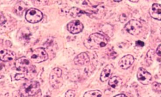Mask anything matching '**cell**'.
<instances>
[{"label":"cell","mask_w":161,"mask_h":97,"mask_svg":"<svg viewBox=\"0 0 161 97\" xmlns=\"http://www.w3.org/2000/svg\"><path fill=\"white\" fill-rule=\"evenodd\" d=\"M108 42L107 38L99 33H94L90 35L84 42V46L90 50L99 49L105 47Z\"/></svg>","instance_id":"6da1fadb"},{"label":"cell","mask_w":161,"mask_h":97,"mask_svg":"<svg viewBox=\"0 0 161 97\" xmlns=\"http://www.w3.org/2000/svg\"><path fill=\"white\" fill-rule=\"evenodd\" d=\"M40 90V84L36 81H28L21 86L19 90L21 97H31L34 96Z\"/></svg>","instance_id":"7a4b0ae2"},{"label":"cell","mask_w":161,"mask_h":97,"mask_svg":"<svg viewBox=\"0 0 161 97\" xmlns=\"http://www.w3.org/2000/svg\"><path fill=\"white\" fill-rule=\"evenodd\" d=\"M49 83L53 88L57 89L63 84L62 70L58 67H55L52 71L49 76Z\"/></svg>","instance_id":"3957f363"},{"label":"cell","mask_w":161,"mask_h":97,"mask_svg":"<svg viewBox=\"0 0 161 97\" xmlns=\"http://www.w3.org/2000/svg\"><path fill=\"white\" fill-rule=\"evenodd\" d=\"M30 58L34 63H40L47 60L48 55L44 48H36L31 53Z\"/></svg>","instance_id":"277c9868"},{"label":"cell","mask_w":161,"mask_h":97,"mask_svg":"<svg viewBox=\"0 0 161 97\" xmlns=\"http://www.w3.org/2000/svg\"><path fill=\"white\" fill-rule=\"evenodd\" d=\"M43 18L42 12L38 9L31 8L28 9L25 15V19L31 23H37L42 20Z\"/></svg>","instance_id":"5b68a950"},{"label":"cell","mask_w":161,"mask_h":97,"mask_svg":"<svg viewBox=\"0 0 161 97\" xmlns=\"http://www.w3.org/2000/svg\"><path fill=\"white\" fill-rule=\"evenodd\" d=\"M142 25L141 23L137 20H130L125 24L124 29L129 34L133 35H136L142 31Z\"/></svg>","instance_id":"8992f818"},{"label":"cell","mask_w":161,"mask_h":97,"mask_svg":"<svg viewBox=\"0 0 161 97\" xmlns=\"http://www.w3.org/2000/svg\"><path fill=\"white\" fill-rule=\"evenodd\" d=\"M15 66L17 69L20 71L29 72L32 69L30 60L25 57H20L16 60Z\"/></svg>","instance_id":"52a82bcc"},{"label":"cell","mask_w":161,"mask_h":97,"mask_svg":"<svg viewBox=\"0 0 161 97\" xmlns=\"http://www.w3.org/2000/svg\"><path fill=\"white\" fill-rule=\"evenodd\" d=\"M137 78L139 82L144 85L148 84L152 80L151 74L143 67H140L138 69Z\"/></svg>","instance_id":"ba28073f"},{"label":"cell","mask_w":161,"mask_h":97,"mask_svg":"<svg viewBox=\"0 0 161 97\" xmlns=\"http://www.w3.org/2000/svg\"><path fill=\"white\" fill-rule=\"evenodd\" d=\"M31 34L30 29L28 27H21L17 33V38L18 40L21 43L26 44L28 43L31 39Z\"/></svg>","instance_id":"9c48e42d"},{"label":"cell","mask_w":161,"mask_h":97,"mask_svg":"<svg viewBox=\"0 0 161 97\" xmlns=\"http://www.w3.org/2000/svg\"><path fill=\"white\" fill-rule=\"evenodd\" d=\"M83 28V24L79 20L71 21L67 24V29L69 32L74 35L80 33Z\"/></svg>","instance_id":"30bf717a"},{"label":"cell","mask_w":161,"mask_h":97,"mask_svg":"<svg viewBox=\"0 0 161 97\" xmlns=\"http://www.w3.org/2000/svg\"><path fill=\"white\" fill-rule=\"evenodd\" d=\"M134 58L131 55H127L120 58L119 62V65L123 69L129 68L133 64Z\"/></svg>","instance_id":"8fae6325"},{"label":"cell","mask_w":161,"mask_h":97,"mask_svg":"<svg viewBox=\"0 0 161 97\" xmlns=\"http://www.w3.org/2000/svg\"><path fill=\"white\" fill-rule=\"evenodd\" d=\"M1 59L4 62H10L16 59V55L15 53L10 50H1L0 52Z\"/></svg>","instance_id":"7c38bea8"},{"label":"cell","mask_w":161,"mask_h":97,"mask_svg":"<svg viewBox=\"0 0 161 97\" xmlns=\"http://www.w3.org/2000/svg\"><path fill=\"white\" fill-rule=\"evenodd\" d=\"M149 12L152 18L158 20H161V4H153Z\"/></svg>","instance_id":"4fadbf2b"},{"label":"cell","mask_w":161,"mask_h":97,"mask_svg":"<svg viewBox=\"0 0 161 97\" xmlns=\"http://www.w3.org/2000/svg\"><path fill=\"white\" fill-rule=\"evenodd\" d=\"M114 70V67L112 64H109L105 66L100 75V80L102 82H106L110 78Z\"/></svg>","instance_id":"5bb4252c"},{"label":"cell","mask_w":161,"mask_h":97,"mask_svg":"<svg viewBox=\"0 0 161 97\" xmlns=\"http://www.w3.org/2000/svg\"><path fill=\"white\" fill-rule=\"evenodd\" d=\"M90 61V58L88 54L86 52H82L77 55L74 59L76 65L84 66L88 64Z\"/></svg>","instance_id":"9a60e30c"},{"label":"cell","mask_w":161,"mask_h":97,"mask_svg":"<svg viewBox=\"0 0 161 97\" xmlns=\"http://www.w3.org/2000/svg\"><path fill=\"white\" fill-rule=\"evenodd\" d=\"M27 4L24 2L20 1L18 2L14 8V12L17 16H21L23 12L27 8Z\"/></svg>","instance_id":"2e32d148"},{"label":"cell","mask_w":161,"mask_h":97,"mask_svg":"<svg viewBox=\"0 0 161 97\" xmlns=\"http://www.w3.org/2000/svg\"><path fill=\"white\" fill-rule=\"evenodd\" d=\"M122 83V81L121 78L118 76H114L110 78L108 84L113 88L117 89L121 85Z\"/></svg>","instance_id":"e0dca14e"},{"label":"cell","mask_w":161,"mask_h":97,"mask_svg":"<svg viewBox=\"0 0 161 97\" xmlns=\"http://www.w3.org/2000/svg\"><path fill=\"white\" fill-rule=\"evenodd\" d=\"M84 13V11L81 10L80 9L78 8L73 7L70 8L69 10V15L73 18L80 17Z\"/></svg>","instance_id":"ac0fdd59"},{"label":"cell","mask_w":161,"mask_h":97,"mask_svg":"<svg viewBox=\"0 0 161 97\" xmlns=\"http://www.w3.org/2000/svg\"><path fill=\"white\" fill-rule=\"evenodd\" d=\"M102 96L101 91L99 90H89L85 92L84 97H98Z\"/></svg>","instance_id":"d6986e66"},{"label":"cell","mask_w":161,"mask_h":97,"mask_svg":"<svg viewBox=\"0 0 161 97\" xmlns=\"http://www.w3.org/2000/svg\"><path fill=\"white\" fill-rule=\"evenodd\" d=\"M152 89L155 92L160 93L161 92V84L154 82L152 84Z\"/></svg>","instance_id":"ffe728a7"},{"label":"cell","mask_w":161,"mask_h":97,"mask_svg":"<svg viewBox=\"0 0 161 97\" xmlns=\"http://www.w3.org/2000/svg\"><path fill=\"white\" fill-rule=\"evenodd\" d=\"M75 93L73 90H68L65 93V97H75Z\"/></svg>","instance_id":"44dd1931"},{"label":"cell","mask_w":161,"mask_h":97,"mask_svg":"<svg viewBox=\"0 0 161 97\" xmlns=\"http://www.w3.org/2000/svg\"><path fill=\"white\" fill-rule=\"evenodd\" d=\"M7 21L6 18L3 15L2 13H1V20H0V23H1V26H2L3 24H4Z\"/></svg>","instance_id":"7402d4cb"},{"label":"cell","mask_w":161,"mask_h":97,"mask_svg":"<svg viewBox=\"0 0 161 97\" xmlns=\"http://www.w3.org/2000/svg\"><path fill=\"white\" fill-rule=\"evenodd\" d=\"M127 15L125 14H122L119 16V21L121 23H124L127 21Z\"/></svg>","instance_id":"603a6c76"},{"label":"cell","mask_w":161,"mask_h":97,"mask_svg":"<svg viewBox=\"0 0 161 97\" xmlns=\"http://www.w3.org/2000/svg\"><path fill=\"white\" fill-rule=\"evenodd\" d=\"M25 77V74L22 73H17L15 76V78L16 80H21Z\"/></svg>","instance_id":"cb8c5ba5"},{"label":"cell","mask_w":161,"mask_h":97,"mask_svg":"<svg viewBox=\"0 0 161 97\" xmlns=\"http://www.w3.org/2000/svg\"><path fill=\"white\" fill-rule=\"evenodd\" d=\"M136 46H139V47H143L145 45V43L143 41L138 40L136 42Z\"/></svg>","instance_id":"d4e9b609"},{"label":"cell","mask_w":161,"mask_h":97,"mask_svg":"<svg viewBox=\"0 0 161 97\" xmlns=\"http://www.w3.org/2000/svg\"><path fill=\"white\" fill-rule=\"evenodd\" d=\"M156 53L159 56H161V44L157 47L156 50Z\"/></svg>","instance_id":"484cf974"},{"label":"cell","mask_w":161,"mask_h":97,"mask_svg":"<svg viewBox=\"0 0 161 97\" xmlns=\"http://www.w3.org/2000/svg\"><path fill=\"white\" fill-rule=\"evenodd\" d=\"M115 97H127L126 95H124V94H118V95H115L114 96Z\"/></svg>","instance_id":"4316f807"},{"label":"cell","mask_w":161,"mask_h":97,"mask_svg":"<svg viewBox=\"0 0 161 97\" xmlns=\"http://www.w3.org/2000/svg\"><path fill=\"white\" fill-rule=\"evenodd\" d=\"M130 2H133V3H138V1H130Z\"/></svg>","instance_id":"83f0119b"},{"label":"cell","mask_w":161,"mask_h":97,"mask_svg":"<svg viewBox=\"0 0 161 97\" xmlns=\"http://www.w3.org/2000/svg\"><path fill=\"white\" fill-rule=\"evenodd\" d=\"M114 2H118V3H119V2H121V1H114Z\"/></svg>","instance_id":"f1b7e54d"}]
</instances>
